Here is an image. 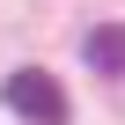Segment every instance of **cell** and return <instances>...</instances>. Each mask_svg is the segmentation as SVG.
Returning <instances> with one entry per match:
<instances>
[{
    "mask_svg": "<svg viewBox=\"0 0 125 125\" xmlns=\"http://www.w3.org/2000/svg\"><path fill=\"white\" fill-rule=\"evenodd\" d=\"M0 96H8V110H15L22 125H66V96H59V81H52L44 66H15Z\"/></svg>",
    "mask_w": 125,
    "mask_h": 125,
    "instance_id": "6da1fadb",
    "label": "cell"
},
{
    "mask_svg": "<svg viewBox=\"0 0 125 125\" xmlns=\"http://www.w3.org/2000/svg\"><path fill=\"white\" fill-rule=\"evenodd\" d=\"M81 59H88L96 74H125V22H96L81 37Z\"/></svg>",
    "mask_w": 125,
    "mask_h": 125,
    "instance_id": "7a4b0ae2",
    "label": "cell"
}]
</instances>
